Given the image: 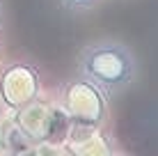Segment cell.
I'll return each mask as SVG.
<instances>
[{
	"mask_svg": "<svg viewBox=\"0 0 158 156\" xmlns=\"http://www.w3.org/2000/svg\"><path fill=\"white\" fill-rule=\"evenodd\" d=\"M138 57L124 41L103 37L80 48L76 57V76L94 83L108 99L124 94L138 80Z\"/></svg>",
	"mask_w": 158,
	"mask_h": 156,
	"instance_id": "cell-1",
	"label": "cell"
},
{
	"mask_svg": "<svg viewBox=\"0 0 158 156\" xmlns=\"http://www.w3.org/2000/svg\"><path fill=\"white\" fill-rule=\"evenodd\" d=\"M57 101L71 126L101 129L110 120V108H108L110 99L83 76L64 80L57 87Z\"/></svg>",
	"mask_w": 158,
	"mask_h": 156,
	"instance_id": "cell-2",
	"label": "cell"
},
{
	"mask_svg": "<svg viewBox=\"0 0 158 156\" xmlns=\"http://www.w3.org/2000/svg\"><path fill=\"white\" fill-rule=\"evenodd\" d=\"M41 94V76L30 62H9L0 71V108L21 112Z\"/></svg>",
	"mask_w": 158,
	"mask_h": 156,
	"instance_id": "cell-3",
	"label": "cell"
},
{
	"mask_svg": "<svg viewBox=\"0 0 158 156\" xmlns=\"http://www.w3.org/2000/svg\"><path fill=\"white\" fill-rule=\"evenodd\" d=\"M101 0H60V5L64 9H69V12H89Z\"/></svg>",
	"mask_w": 158,
	"mask_h": 156,
	"instance_id": "cell-4",
	"label": "cell"
},
{
	"mask_svg": "<svg viewBox=\"0 0 158 156\" xmlns=\"http://www.w3.org/2000/svg\"><path fill=\"white\" fill-rule=\"evenodd\" d=\"M0 25H2V0H0Z\"/></svg>",
	"mask_w": 158,
	"mask_h": 156,
	"instance_id": "cell-5",
	"label": "cell"
},
{
	"mask_svg": "<svg viewBox=\"0 0 158 156\" xmlns=\"http://www.w3.org/2000/svg\"><path fill=\"white\" fill-rule=\"evenodd\" d=\"M0 60H2V41H0Z\"/></svg>",
	"mask_w": 158,
	"mask_h": 156,
	"instance_id": "cell-6",
	"label": "cell"
}]
</instances>
